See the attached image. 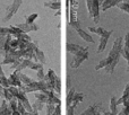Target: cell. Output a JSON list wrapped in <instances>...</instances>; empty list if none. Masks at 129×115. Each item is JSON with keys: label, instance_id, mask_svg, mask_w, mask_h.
<instances>
[{"label": "cell", "instance_id": "obj_1", "mask_svg": "<svg viewBox=\"0 0 129 115\" xmlns=\"http://www.w3.org/2000/svg\"><path fill=\"white\" fill-rule=\"evenodd\" d=\"M121 51H122V37H118L113 43L111 51L109 52V55L107 56L108 59V66L105 67V71L109 75H112L116 69L117 64L119 62L121 55Z\"/></svg>", "mask_w": 129, "mask_h": 115}, {"label": "cell", "instance_id": "obj_2", "mask_svg": "<svg viewBox=\"0 0 129 115\" xmlns=\"http://www.w3.org/2000/svg\"><path fill=\"white\" fill-rule=\"evenodd\" d=\"M19 89L24 91L25 94L26 93H36V91L48 90L47 84H45L44 81H33L31 85H28V86H24V85H23Z\"/></svg>", "mask_w": 129, "mask_h": 115}, {"label": "cell", "instance_id": "obj_3", "mask_svg": "<svg viewBox=\"0 0 129 115\" xmlns=\"http://www.w3.org/2000/svg\"><path fill=\"white\" fill-rule=\"evenodd\" d=\"M86 5H87V9H88L89 15L93 17V20L95 24L99 23L100 19V14H99V1L98 0H86Z\"/></svg>", "mask_w": 129, "mask_h": 115}, {"label": "cell", "instance_id": "obj_4", "mask_svg": "<svg viewBox=\"0 0 129 115\" xmlns=\"http://www.w3.org/2000/svg\"><path fill=\"white\" fill-rule=\"evenodd\" d=\"M87 57H88V50H87V47H85L83 51L78 52L77 54L74 55V59H73V62H71L70 67L71 68H78V67L82 64V62L84 61V60H86Z\"/></svg>", "mask_w": 129, "mask_h": 115}, {"label": "cell", "instance_id": "obj_5", "mask_svg": "<svg viewBox=\"0 0 129 115\" xmlns=\"http://www.w3.org/2000/svg\"><path fill=\"white\" fill-rule=\"evenodd\" d=\"M20 5H22V0H14L13 4H11L10 6L7 7V14H6V16L4 17L2 20H4V22H8V20L18 11Z\"/></svg>", "mask_w": 129, "mask_h": 115}, {"label": "cell", "instance_id": "obj_6", "mask_svg": "<svg viewBox=\"0 0 129 115\" xmlns=\"http://www.w3.org/2000/svg\"><path fill=\"white\" fill-rule=\"evenodd\" d=\"M112 34L111 31H104L103 34L101 35V38H100V43H99V46H98V53H101V52L104 51V49L107 47V43L109 41V37L110 35Z\"/></svg>", "mask_w": 129, "mask_h": 115}, {"label": "cell", "instance_id": "obj_7", "mask_svg": "<svg viewBox=\"0 0 129 115\" xmlns=\"http://www.w3.org/2000/svg\"><path fill=\"white\" fill-rule=\"evenodd\" d=\"M16 98H17V100H19V102L22 103L23 106L25 107V109H26L27 112H29V113H31V112L33 111V109H32V105L29 104L28 99H27V97H26V94H25L23 90H20V89H19V94H18V96Z\"/></svg>", "mask_w": 129, "mask_h": 115}, {"label": "cell", "instance_id": "obj_8", "mask_svg": "<svg viewBox=\"0 0 129 115\" xmlns=\"http://www.w3.org/2000/svg\"><path fill=\"white\" fill-rule=\"evenodd\" d=\"M8 82H9V86H14V87H18V88H20V87L23 86V84L19 79V72L16 71V70L14 71V73H11V75L9 76Z\"/></svg>", "mask_w": 129, "mask_h": 115}, {"label": "cell", "instance_id": "obj_9", "mask_svg": "<svg viewBox=\"0 0 129 115\" xmlns=\"http://www.w3.org/2000/svg\"><path fill=\"white\" fill-rule=\"evenodd\" d=\"M48 96V102L47 104H52V105H60L61 100L60 98H58L56 95H54L53 90H43Z\"/></svg>", "mask_w": 129, "mask_h": 115}, {"label": "cell", "instance_id": "obj_10", "mask_svg": "<svg viewBox=\"0 0 129 115\" xmlns=\"http://www.w3.org/2000/svg\"><path fill=\"white\" fill-rule=\"evenodd\" d=\"M16 27L18 29H20L23 33H28V32L38 31L39 29V26L36 24H34V23L33 24H27V23H25V24H18V25H16Z\"/></svg>", "mask_w": 129, "mask_h": 115}, {"label": "cell", "instance_id": "obj_11", "mask_svg": "<svg viewBox=\"0 0 129 115\" xmlns=\"http://www.w3.org/2000/svg\"><path fill=\"white\" fill-rule=\"evenodd\" d=\"M66 49H67V51H68V52H70L71 54H74V55H75V54H77L78 52L83 51L85 47L80 46V45H78V44H74V43H68V44H67V46H66Z\"/></svg>", "mask_w": 129, "mask_h": 115}, {"label": "cell", "instance_id": "obj_12", "mask_svg": "<svg viewBox=\"0 0 129 115\" xmlns=\"http://www.w3.org/2000/svg\"><path fill=\"white\" fill-rule=\"evenodd\" d=\"M121 55L125 57L129 63V33H127L125 36V46H123L122 51H121Z\"/></svg>", "mask_w": 129, "mask_h": 115}, {"label": "cell", "instance_id": "obj_13", "mask_svg": "<svg viewBox=\"0 0 129 115\" xmlns=\"http://www.w3.org/2000/svg\"><path fill=\"white\" fill-rule=\"evenodd\" d=\"M32 64H33V61H32V60H29V59H23L22 62L19 63V66H18L17 68L15 69V70L18 71V72H20V71L24 70L25 68H29Z\"/></svg>", "mask_w": 129, "mask_h": 115}, {"label": "cell", "instance_id": "obj_14", "mask_svg": "<svg viewBox=\"0 0 129 115\" xmlns=\"http://www.w3.org/2000/svg\"><path fill=\"white\" fill-rule=\"evenodd\" d=\"M121 1H122V0H104V2L102 4V10L103 11L108 10L109 8L116 6V5H118L119 2H121Z\"/></svg>", "mask_w": 129, "mask_h": 115}, {"label": "cell", "instance_id": "obj_15", "mask_svg": "<svg viewBox=\"0 0 129 115\" xmlns=\"http://www.w3.org/2000/svg\"><path fill=\"white\" fill-rule=\"evenodd\" d=\"M77 31V33L79 34V36L83 38V40H85L86 42H88V43H94V40H93V37H92L91 35H89L88 33H86V32L84 31V29H82V28H78V29H76Z\"/></svg>", "mask_w": 129, "mask_h": 115}, {"label": "cell", "instance_id": "obj_16", "mask_svg": "<svg viewBox=\"0 0 129 115\" xmlns=\"http://www.w3.org/2000/svg\"><path fill=\"white\" fill-rule=\"evenodd\" d=\"M34 53H35V56H36V59H38V62H40V63H42V64H44L45 62H47L44 53H43L39 47H36V49L34 50Z\"/></svg>", "mask_w": 129, "mask_h": 115}, {"label": "cell", "instance_id": "obj_17", "mask_svg": "<svg viewBox=\"0 0 129 115\" xmlns=\"http://www.w3.org/2000/svg\"><path fill=\"white\" fill-rule=\"evenodd\" d=\"M110 113L112 115H118L117 113V97L112 96L110 99Z\"/></svg>", "mask_w": 129, "mask_h": 115}, {"label": "cell", "instance_id": "obj_18", "mask_svg": "<svg viewBox=\"0 0 129 115\" xmlns=\"http://www.w3.org/2000/svg\"><path fill=\"white\" fill-rule=\"evenodd\" d=\"M128 97H129V82H128L127 85H126L125 90H123L121 98H120V99H117V105H119V104H123V102L126 100V98H128Z\"/></svg>", "mask_w": 129, "mask_h": 115}, {"label": "cell", "instance_id": "obj_19", "mask_svg": "<svg viewBox=\"0 0 129 115\" xmlns=\"http://www.w3.org/2000/svg\"><path fill=\"white\" fill-rule=\"evenodd\" d=\"M84 97H85V95L83 93H75V95H74V97H73L71 105H73V106H76L78 103H80L83 99H84Z\"/></svg>", "mask_w": 129, "mask_h": 115}, {"label": "cell", "instance_id": "obj_20", "mask_svg": "<svg viewBox=\"0 0 129 115\" xmlns=\"http://www.w3.org/2000/svg\"><path fill=\"white\" fill-rule=\"evenodd\" d=\"M98 109H100V106H98V105H92V106H89L87 109H85L80 115H94L98 112Z\"/></svg>", "mask_w": 129, "mask_h": 115}, {"label": "cell", "instance_id": "obj_21", "mask_svg": "<svg viewBox=\"0 0 129 115\" xmlns=\"http://www.w3.org/2000/svg\"><path fill=\"white\" fill-rule=\"evenodd\" d=\"M19 79L24 86H28V85H31L32 82H33V79H32V78H29L28 76L24 75V73H22V72H19Z\"/></svg>", "mask_w": 129, "mask_h": 115}, {"label": "cell", "instance_id": "obj_22", "mask_svg": "<svg viewBox=\"0 0 129 115\" xmlns=\"http://www.w3.org/2000/svg\"><path fill=\"white\" fill-rule=\"evenodd\" d=\"M35 97L38 100H40V102L44 103L45 105H47V102H48V96L47 94L44 93V91H36L35 93Z\"/></svg>", "mask_w": 129, "mask_h": 115}, {"label": "cell", "instance_id": "obj_23", "mask_svg": "<svg viewBox=\"0 0 129 115\" xmlns=\"http://www.w3.org/2000/svg\"><path fill=\"white\" fill-rule=\"evenodd\" d=\"M44 106H45L44 103H42V102H40V100L36 99L35 102H34V104L32 105V109H33V111H38V112H40V111H42L43 107H44Z\"/></svg>", "mask_w": 129, "mask_h": 115}, {"label": "cell", "instance_id": "obj_24", "mask_svg": "<svg viewBox=\"0 0 129 115\" xmlns=\"http://www.w3.org/2000/svg\"><path fill=\"white\" fill-rule=\"evenodd\" d=\"M75 89L74 88H70V90H69L68 95H67V98H66V103H67V106H69V105H71V102H73V97L74 95H75Z\"/></svg>", "mask_w": 129, "mask_h": 115}, {"label": "cell", "instance_id": "obj_25", "mask_svg": "<svg viewBox=\"0 0 129 115\" xmlns=\"http://www.w3.org/2000/svg\"><path fill=\"white\" fill-rule=\"evenodd\" d=\"M107 66H108V59L105 57V59L101 60V61L96 64V66H95V70H100V69H102V68H105Z\"/></svg>", "mask_w": 129, "mask_h": 115}, {"label": "cell", "instance_id": "obj_26", "mask_svg": "<svg viewBox=\"0 0 129 115\" xmlns=\"http://www.w3.org/2000/svg\"><path fill=\"white\" fill-rule=\"evenodd\" d=\"M89 32H92V33H95V34H98V35H102L103 34V32H104V29L102 28V27H89Z\"/></svg>", "mask_w": 129, "mask_h": 115}, {"label": "cell", "instance_id": "obj_27", "mask_svg": "<svg viewBox=\"0 0 129 115\" xmlns=\"http://www.w3.org/2000/svg\"><path fill=\"white\" fill-rule=\"evenodd\" d=\"M44 6L45 7H50V8H52V9H59V8H60V2H56V1H53V2H45Z\"/></svg>", "mask_w": 129, "mask_h": 115}, {"label": "cell", "instance_id": "obj_28", "mask_svg": "<svg viewBox=\"0 0 129 115\" xmlns=\"http://www.w3.org/2000/svg\"><path fill=\"white\" fill-rule=\"evenodd\" d=\"M8 90L11 93V95L14 96V97H17L18 94H19V88L18 87H14V86H9Z\"/></svg>", "mask_w": 129, "mask_h": 115}, {"label": "cell", "instance_id": "obj_29", "mask_svg": "<svg viewBox=\"0 0 129 115\" xmlns=\"http://www.w3.org/2000/svg\"><path fill=\"white\" fill-rule=\"evenodd\" d=\"M7 107H8V104H7V100H2L1 106H0V115H6Z\"/></svg>", "mask_w": 129, "mask_h": 115}, {"label": "cell", "instance_id": "obj_30", "mask_svg": "<svg viewBox=\"0 0 129 115\" xmlns=\"http://www.w3.org/2000/svg\"><path fill=\"white\" fill-rule=\"evenodd\" d=\"M36 18H38V14H32L29 16H26V23L27 24H33Z\"/></svg>", "mask_w": 129, "mask_h": 115}, {"label": "cell", "instance_id": "obj_31", "mask_svg": "<svg viewBox=\"0 0 129 115\" xmlns=\"http://www.w3.org/2000/svg\"><path fill=\"white\" fill-rule=\"evenodd\" d=\"M4 97L6 98V100H11L14 98V96L11 95V93L8 90V88H5L4 89Z\"/></svg>", "mask_w": 129, "mask_h": 115}, {"label": "cell", "instance_id": "obj_32", "mask_svg": "<svg viewBox=\"0 0 129 115\" xmlns=\"http://www.w3.org/2000/svg\"><path fill=\"white\" fill-rule=\"evenodd\" d=\"M18 44H19V41H18L17 38H16V40H13V38H11L10 43H9V46L14 50H18Z\"/></svg>", "mask_w": 129, "mask_h": 115}, {"label": "cell", "instance_id": "obj_33", "mask_svg": "<svg viewBox=\"0 0 129 115\" xmlns=\"http://www.w3.org/2000/svg\"><path fill=\"white\" fill-rule=\"evenodd\" d=\"M54 108H56V105L47 104V115H52V114H53Z\"/></svg>", "mask_w": 129, "mask_h": 115}, {"label": "cell", "instance_id": "obj_34", "mask_svg": "<svg viewBox=\"0 0 129 115\" xmlns=\"http://www.w3.org/2000/svg\"><path fill=\"white\" fill-rule=\"evenodd\" d=\"M118 6H119L120 9H122V10H125L126 13L129 14V4H126V2H119Z\"/></svg>", "mask_w": 129, "mask_h": 115}, {"label": "cell", "instance_id": "obj_35", "mask_svg": "<svg viewBox=\"0 0 129 115\" xmlns=\"http://www.w3.org/2000/svg\"><path fill=\"white\" fill-rule=\"evenodd\" d=\"M36 77H38L39 81H42V80L44 79L45 75H44V72H43V68H41V69H39V70H38V73H36Z\"/></svg>", "mask_w": 129, "mask_h": 115}, {"label": "cell", "instance_id": "obj_36", "mask_svg": "<svg viewBox=\"0 0 129 115\" xmlns=\"http://www.w3.org/2000/svg\"><path fill=\"white\" fill-rule=\"evenodd\" d=\"M9 34L11 35V31H10V28H4V27H1V28H0V35H2V36H7V35H9Z\"/></svg>", "mask_w": 129, "mask_h": 115}, {"label": "cell", "instance_id": "obj_37", "mask_svg": "<svg viewBox=\"0 0 129 115\" xmlns=\"http://www.w3.org/2000/svg\"><path fill=\"white\" fill-rule=\"evenodd\" d=\"M29 68L32 69V70H39V69H41V68H43V64L42 63H40V62H35L34 63L33 62V64H32Z\"/></svg>", "mask_w": 129, "mask_h": 115}, {"label": "cell", "instance_id": "obj_38", "mask_svg": "<svg viewBox=\"0 0 129 115\" xmlns=\"http://www.w3.org/2000/svg\"><path fill=\"white\" fill-rule=\"evenodd\" d=\"M70 25H71V26H73L75 29L80 28V25H79V22H78V20H71V22H70Z\"/></svg>", "mask_w": 129, "mask_h": 115}, {"label": "cell", "instance_id": "obj_39", "mask_svg": "<svg viewBox=\"0 0 129 115\" xmlns=\"http://www.w3.org/2000/svg\"><path fill=\"white\" fill-rule=\"evenodd\" d=\"M22 60H23V57H20V59H18V60H16L15 62H14L13 64H11V69H13V70H15L16 68H17L18 66H19V63L20 62H22Z\"/></svg>", "mask_w": 129, "mask_h": 115}, {"label": "cell", "instance_id": "obj_40", "mask_svg": "<svg viewBox=\"0 0 129 115\" xmlns=\"http://www.w3.org/2000/svg\"><path fill=\"white\" fill-rule=\"evenodd\" d=\"M74 109H75V106L73 105L67 106V115H74Z\"/></svg>", "mask_w": 129, "mask_h": 115}, {"label": "cell", "instance_id": "obj_41", "mask_svg": "<svg viewBox=\"0 0 129 115\" xmlns=\"http://www.w3.org/2000/svg\"><path fill=\"white\" fill-rule=\"evenodd\" d=\"M4 87L1 86V85H0V97H2V96H4Z\"/></svg>", "mask_w": 129, "mask_h": 115}, {"label": "cell", "instance_id": "obj_42", "mask_svg": "<svg viewBox=\"0 0 129 115\" xmlns=\"http://www.w3.org/2000/svg\"><path fill=\"white\" fill-rule=\"evenodd\" d=\"M102 115H112L110 112H107V111H102Z\"/></svg>", "mask_w": 129, "mask_h": 115}, {"label": "cell", "instance_id": "obj_43", "mask_svg": "<svg viewBox=\"0 0 129 115\" xmlns=\"http://www.w3.org/2000/svg\"><path fill=\"white\" fill-rule=\"evenodd\" d=\"M118 115H126V113H125V112H123V109H122V111H121V112H120V113H119Z\"/></svg>", "mask_w": 129, "mask_h": 115}, {"label": "cell", "instance_id": "obj_44", "mask_svg": "<svg viewBox=\"0 0 129 115\" xmlns=\"http://www.w3.org/2000/svg\"><path fill=\"white\" fill-rule=\"evenodd\" d=\"M99 1V4H103V2H104V0H98Z\"/></svg>", "mask_w": 129, "mask_h": 115}, {"label": "cell", "instance_id": "obj_45", "mask_svg": "<svg viewBox=\"0 0 129 115\" xmlns=\"http://www.w3.org/2000/svg\"><path fill=\"white\" fill-rule=\"evenodd\" d=\"M127 71H128V72H129V66H128V68H127Z\"/></svg>", "mask_w": 129, "mask_h": 115}, {"label": "cell", "instance_id": "obj_46", "mask_svg": "<svg viewBox=\"0 0 129 115\" xmlns=\"http://www.w3.org/2000/svg\"><path fill=\"white\" fill-rule=\"evenodd\" d=\"M0 85H1V77H0Z\"/></svg>", "mask_w": 129, "mask_h": 115}, {"label": "cell", "instance_id": "obj_47", "mask_svg": "<svg viewBox=\"0 0 129 115\" xmlns=\"http://www.w3.org/2000/svg\"><path fill=\"white\" fill-rule=\"evenodd\" d=\"M128 66H129V63H128Z\"/></svg>", "mask_w": 129, "mask_h": 115}]
</instances>
